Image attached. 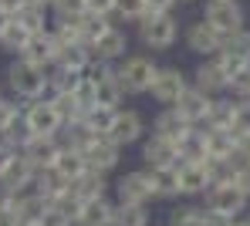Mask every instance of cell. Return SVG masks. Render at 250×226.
Wrapping results in <instances>:
<instances>
[{
    "label": "cell",
    "mask_w": 250,
    "mask_h": 226,
    "mask_svg": "<svg viewBox=\"0 0 250 226\" xmlns=\"http://www.w3.org/2000/svg\"><path fill=\"white\" fill-rule=\"evenodd\" d=\"M250 199L233 186V182H223V186H209L203 192V209H207L213 220L220 223H233V220H244L247 216Z\"/></svg>",
    "instance_id": "6da1fadb"
},
{
    "label": "cell",
    "mask_w": 250,
    "mask_h": 226,
    "mask_svg": "<svg viewBox=\"0 0 250 226\" xmlns=\"http://www.w3.org/2000/svg\"><path fill=\"white\" fill-rule=\"evenodd\" d=\"M7 85L14 88L17 98H27V101H41L44 91H51V71L38 68L24 57H17L10 68H7Z\"/></svg>",
    "instance_id": "7a4b0ae2"
},
{
    "label": "cell",
    "mask_w": 250,
    "mask_h": 226,
    "mask_svg": "<svg viewBox=\"0 0 250 226\" xmlns=\"http://www.w3.org/2000/svg\"><path fill=\"white\" fill-rule=\"evenodd\" d=\"M156 71H159V64H156L152 57L132 54V57H125L122 64L115 68V78H119V85H122L125 94H146V91L152 88Z\"/></svg>",
    "instance_id": "3957f363"
},
{
    "label": "cell",
    "mask_w": 250,
    "mask_h": 226,
    "mask_svg": "<svg viewBox=\"0 0 250 226\" xmlns=\"http://www.w3.org/2000/svg\"><path fill=\"white\" fill-rule=\"evenodd\" d=\"M64 129L58 108L51 98H41V101H31L24 108V132L27 135H38V138H58Z\"/></svg>",
    "instance_id": "277c9868"
},
{
    "label": "cell",
    "mask_w": 250,
    "mask_h": 226,
    "mask_svg": "<svg viewBox=\"0 0 250 226\" xmlns=\"http://www.w3.org/2000/svg\"><path fill=\"white\" fill-rule=\"evenodd\" d=\"M139 38L152 51H169L179 41V20L172 14H149L139 20Z\"/></svg>",
    "instance_id": "5b68a950"
},
{
    "label": "cell",
    "mask_w": 250,
    "mask_h": 226,
    "mask_svg": "<svg viewBox=\"0 0 250 226\" xmlns=\"http://www.w3.org/2000/svg\"><path fill=\"white\" fill-rule=\"evenodd\" d=\"M203 20L220 34V38H233L244 27V7L237 0H207V10H203Z\"/></svg>",
    "instance_id": "8992f818"
},
{
    "label": "cell",
    "mask_w": 250,
    "mask_h": 226,
    "mask_svg": "<svg viewBox=\"0 0 250 226\" xmlns=\"http://www.w3.org/2000/svg\"><path fill=\"white\" fill-rule=\"evenodd\" d=\"M115 196H119V206H149L156 199V189H152L146 169H135L115 182Z\"/></svg>",
    "instance_id": "52a82bcc"
},
{
    "label": "cell",
    "mask_w": 250,
    "mask_h": 226,
    "mask_svg": "<svg viewBox=\"0 0 250 226\" xmlns=\"http://www.w3.org/2000/svg\"><path fill=\"white\" fill-rule=\"evenodd\" d=\"M186 88H189V78H186L179 68H159V71H156V78H152L149 94H152L159 105L172 108V105L183 98V91H186Z\"/></svg>",
    "instance_id": "ba28073f"
},
{
    "label": "cell",
    "mask_w": 250,
    "mask_h": 226,
    "mask_svg": "<svg viewBox=\"0 0 250 226\" xmlns=\"http://www.w3.org/2000/svg\"><path fill=\"white\" fill-rule=\"evenodd\" d=\"M84 162H88V169H91V172L108 176V172H112V169H119V162H122V145H115L108 135L91 138V145L84 149Z\"/></svg>",
    "instance_id": "9c48e42d"
},
{
    "label": "cell",
    "mask_w": 250,
    "mask_h": 226,
    "mask_svg": "<svg viewBox=\"0 0 250 226\" xmlns=\"http://www.w3.org/2000/svg\"><path fill=\"white\" fill-rule=\"evenodd\" d=\"M38 179V169L21 155V152H14V159L7 162V169L0 172V189L3 192H10V196H21V192H27L31 186Z\"/></svg>",
    "instance_id": "30bf717a"
},
{
    "label": "cell",
    "mask_w": 250,
    "mask_h": 226,
    "mask_svg": "<svg viewBox=\"0 0 250 226\" xmlns=\"http://www.w3.org/2000/svg\"><path fill=\"white\" fill-rule=\"evenodd\" d=\"M38 172L41 169H51L54 162H58V155H61V142L58 138H38V135H24L21 138V149H17Z\"/></svg>",
    "instance_id": "8fae6325"
},
{
    "label": "cell",
    "mask_w": 250,
    "mask_h": 226,
    "mask_svg": "<svg viewBox=\"0 0 250 226\" xmlns=\"http://www.w3.org/2000/svg\"><path fill=\"white\" fill-rule=\"evenodd\" d=\"M108 138H112L115 145H122V149L125 145L142 142V138H146V122H142V115H139V112H125V108H119L115 118H112Z\"/></svg>",
    "instance_id": "7c38bea8"
},
{
    "label": "cell",
    "mask_w": 250,
    "mask_h": 226,
    "mask_svg": "<svg viewBox=\"0 0 250 226\" xmlns=\"http://www.w3.org/2000/svg\"><path fill=\"white\" fill-rule=\"evenodd\" d=\"M172 108H176V112H179V115H183L189 125H207L209 108H213V98H209V94H203L200 88H193V85H189V88L183 91V98H179Z\"/></svg>",
    "instance_id": "4fadbf2b"
},
{
    "label": "cell",
    "mask_w": 250,
    "mask_h": 226,
    "mask_svg": "<svg viewBox=\"0 0 250 226\" xmlns=\"http://www.w3.org/2000/svg\"><path fill=\"white\" fill-rule=\"evenodd\" d=\"M142 162L149 169H159V166H179V149L163 135H152L142 138Z\"/></svg>",
    "instance_id": "5bb4252c"
},
{
    "label": "cell",
    "mask_w": 250,
    "mask_h": 226,
    "mask_svg": "<svg viewBox=\"0 0 250 226\" xmlns=\"http://www.w3.org/2000/svg\"><path fill=\"white\" fill-rule=\"evenodd\" d=\"M91 51V57L95 61H105V64H112V61H119V57H125V51H128V38H125V31L122 27H108L95 44L88 47Z\"/></svg>",
    "instance_id": "9a60e30c"
},
{
    "label": "cell",
    "mask_w": 250,
    "mask_h": 226,
    "mask_svg": "<svg viewBox=\"0 0 250 226\" xmlns=\"http://www.w3.org/2000/svg\"><path fill=\"white\" fill-rule=\"evenodd\" d=\"M193 129H196V125H189L176 108H163V112L156 115V122H152V132H156V135H163V138H169L176 149L183 145V138L189 135Z\"/></svg>",
    "instance_id": "2e32d148"
},
{
    "label": "cell",
    "mask_w": 250,
    "mask_h": 226,
    "mask_svg": "<svg viewBox=\"0 0 250 226\" xmlns=\"http://www.w3.org/2000/svg\"><path fill=\"white\" fill-rule=\"evenodd\" d=\"M186 47L193 51V54H203V57H213L216 51H220V44H223V38L209 27L207 20H196V24H189L186 27Z\"/></svg>",
    "instance_id": "e0dca14e"
},
{
    "label": "cell",
    "mask_w": 250,
    "mask_h": 226,
    "mask_svg": "<svg viewBox=\"0 0 250 226\" xmlns=\"http://www.w3.org/2000/svg\"><path fill=\"white\" fill-rule=\"evenodd\" d=\"M179 196H203L209 186V169L207 162H179Z\"/></svg>",
    "instance_id": "ac0fdd59"
},
{
    "label": "cell",
    "mask_w": 250,
    "mask_h": 226,
    "mask_svg": "<svg viewBox=\"0 0 250 226\" xmlns=\"http://www.w3.org/2000/svg\"><path fill=\"white\" fill-rule=\"evenodd\" d=\"M189 85H193V88H200L203 94H209V98H220V94L227 91L230 81H227V75L220 71V64H216L213 57H207V61L193 71V81H189Z\"/></svg>",
    "instance_id": "d6986e66"
},
{
    "label": "cell",
    "mask_w": 250,
    "mask_h": 226,
    "mask_svg": "<svg viewBox=\"0 0 250 226\" xmlns=\"http://www.w3.org/2000/svg\"><path fill=\"white\" fill-rule=\"evenodd\" d=\"M17 57H24V61H31V64H38V68H51V64L58 61V44H54L51 31L34 34V38L27 41V47H24Z\"/></svg>",
    "instance_id": "ffe728a7"
},
{
    "label": "cell",
    "mask_w": 250,
    "mask_h": 226,
    "mask_svg": "<svg viewBox=\"0 0 250 226\" xmlns=\"http://www.w3.org/2000/svg\"><path fill=\"white\" fill-rule=\"evenodd\" d=\"M112 220H115V203L108 196H102V199L82 203L75 226H112Z\"/></svg>",
    "instance_id": "44dd1931"
},
{
    "label": "cell",
    "mask_w": 250,
    "mask_h": 226,
    "mask_svg": "<svg viewBox=\"0 0 250 226\" xmlns=\"http://www.w3.org/2000/svg\"><path fill=\"white\" fill-rule=\"evenodd\" d=\"M51 169H54V172H58L61 179H64L68 186H71L75 179H82L84 172H88L84 152H78V149H68V145H61V155H58V162H54Z\"/></svg>",
    "instance_id": "7402d4cb"
},
{
    "label": "cell",
    "mask_w": 250,
    "mask_h": 226,
    "mask_svg": "<svg viewBox=\"0 0 250 226\" xmlns=\"http://www.w3.org/2000/svg\"><path fill=\"white\" fill-rule=\"evenodd\" d=\"M68 192H71L78 203H91V199H102V196L108 192V182H105L102 172H91V169H88L82 179H75L68 186Z\"/></svg>",
    "instance_id": "603a6c76"
},
{
    "label": "cell",
    "mask_w": 250,
    "mask_h": 226,
    "mask_svg": "<svg viewBox=\"0 0 250 226\" xmlns=\"http://www.w3.org/2000/svg\"><path fill=\"white\" fill-rule=\"evenodd\" d=\"M207 155L209 159H237V135L230 129H207Z\"/></svg>",
    "instance_id": "cb8c5ba5"
},
{
    "label": "cell",
    "mask_w": 250,
    "mask_h": 226,
    "mask_svg": "<svg viewBox=\"0 0 250 226\" xmlns=\"http://www.w3.org/2000/svg\"><path fill=\"white\" fill-rule=\"evenodd\" d=\"M149 182L156 189V199H176L179 196V169L176 166H159V169H146Z\"/></svg>",
    "instance_id": "d4e9b609"
},
{
    "label": "cell",
    "mask_w": 250,
    "mask_h": 226,
    "mask_svg": "<svg viewBox=\"0 0 250 226\" xmlns=\"http://www.w3.org/2000/svg\"><path fill=\"white\" fill-rule=\"evenodd\" d=\"M17 213H21V223H44L47 220V199L38 196V192H21L17 196Z\"/></svg>",
    "instance_id": "484cf974"
},
{
    "label": "cell",
    "mask_w": 250,
    "mask_h": 226,
    "mask_svg": "<svg viewBox=\"0 0 250 226\" xmlns=\"http://www.w3.org/2000/svg\"><path fill=\"white\" fill-rule=\"evenodd\" d=\"M207 129H193L179 145V162H207Z\"/></svg>",
    "instance_id": "4316f807"
},
{
    "label": "cell",
    "mask_w": 250,
    "mask_h": 226,
    "mask_svg": "<svg viewBox=\"0 0 250 226\" xmlns=\"http://www.w3.org/2000/svg\"><path fill=\"white\" fill-rule=\"evenodd\" d=\"M169 226H213V216L203 206H172L169 209Z\"/></svg>",
    "instance_id": "83f0119b"
},
{
    "label": "cell",
    "mask_w": 250,
    "mask_h": 226,
    "mask_svg": "<svg viewBox=\"0 0 250 226\" xmlns=\"http://www.w3.org/2000/svg\"><path fill=\"white\" fill-rule=\"evenodd\" d=\"M233 115H237V101L233 98H213L207 129H233Z\"/></svg>",
    "instance_id": "f1b7e54d"
},
{
    "label": "cell",
    "mask_w": 250,
    "mask_h": 226,
    "mask_svg": "<svg viewBox=\"0 0 250 226\" xmlns=\"http://www.w3.org/2000/svg\"><path fill=\"white\" fill-rule=\"evenodd\" d=\"M122 98H125V91H122V85H119V78H108V81L95 85V108H108V112H119Z\"/></svg>",
    "instance_id": "f546056e"
},
{
    "label": "cell",
    "mask_w": 250,
    "mask_h": 226,
    "mask_svg": "<svg viewBox=\"0 0 250 226\" xmlns=\"http://www.w3.org/2000/svg\"><path fill=\"white\" fill-rule=\"evenodd\" d=\"M91 64V51L84 44H71V47H58V61L54 68H71V71H84Z\"/></svg>",
    "instance_id": "4dcf8cb0"
},
{
    "label": "cell",
    "mask_w": 250,
    "mask_h": 226,
    "mask_svg": "<svg viewBox=\"0 0 250 226\" xmlns=\"http://www.w3.org/2000/svg\"><path fill=\"white\" fill-rule=\"evenodd\" d=\"M34 192L44 196V199H54V196L68 192V182L61 179L54 169H41V172H38V179H34Z\"/></svg>",
    "instance_id": "1f68e13d"
},
{
    "label": "cell",
    "mask_w": 250,
    "mask_h": 226,
    "mask_svg": "<svg viewBox=\"0 0 250 226\" xmlns=\"http://www.w3.org/2000/svg\"><path fill=\"white\" fill-rule=\"evenodd\" d=\"M14 20H17V24H24L31 34L47 31V10H41V7H27V3H21V7L14 10Z\"/></svg>",
    "instance_id": "d6a6232c"
},
{
    "label": "cell",
    "mask_w": 250,
    "mask_h": 226,
    "mask_svg": "<svg viewBox=\"0 0 250 226\" xmlns=\"http://www.w3.org/2000/svg\"><path fill=\"white\" fill-rule=\"evenodd\" d=\"M31 38H34V34H31L24 24L10 20V24H7V31L0 34V47H3V51H14V54H21V51L27 47V41H31Z\"/></svg>",
    "instance_id": "836d02e7"
},
{
    "label": "cell",
    "mask_w": 250,
    "mask_h": 226,
    "mask_svg": "<svg viewBox=\"0 0 250 226\" xmlns=\"http://www.w3.org/2000/svg\"><path fill=\"white\" fill-rule=\"evenodd\" d=\"M152 216H149V206H119L115 203V220L112 226H149Z\"/></svg>",
    "instance_id": "e575fe53"
},
{
    "label": "cell",
    "mask_w": 250,
    "mask_h": 226,
    "mask_svg": "<svg viewBox=\"0 0 250 226\" xmlns=\"http://www.w3.org/2000/svg\"><path fill=\"white\" fill-rule=\"evenodd\" d=\"M84 81V71H71V68H54L51 71V91L54 94H71Z\"/></svg>",
    "instance_id": "d590c367"
},
{
    "label": "cell",
    "mask_w": 250,
    "mask_h": 226,
    "mask_svg": "<svg viewBox=\"0 0 250 226\" xmlns=\"http://www.w3.org/2000/svg\"><path fill=\"white\" fill-rule=\"evenodd\" d=\"M112 24L105 20V17H91V14H84V17H78V31H82V44L91 47L105 31H108Z\"/></svg>",
    "instance_id": "8d00e7d4"
},
{
    "label": "cell",
    "mask_w": 250,
    "mask_h": 226,
    "mask_svg": "<svg viewBox=\"0 0 250 226\" xmlns=\"http://www.w3.org/2000/svg\"><path fill=\"white\" fill-rule=\"evenodd\" d=\"M112 118H115V112H108V108H91V112H84V125L95 132V135H108V129H112Z\"/></svg>",
    "instance_id": "74e56055"
},
{
    "label": "cell",
    "mask_w": 250,
    "mask_h": 226,
    "mask_svg": "<svg viewBox=\"0 0 250 226\" xmlns=\"http://www.w3.org/2000/svg\"><path fill=\"white\" fill-rule=\"evenodd\" d=\"M220 51H227V54H233V57H240V61L250 64V31H240L233 38H223Z\"/></svg>",
    "instance_id": "f35d334b"
},
{
    "label": "cell",
    "mask_w": 250,
    "mask_h": 226,
    "mask_svg": "<svg viewBox=\"0 0 250 226\" xmlns=\"http://www.w3.org/2000/svg\"><path fill=\"white\" fill-rule=\"evenodd\" d=\"M51 10L58 14V20H78L84 17V0H51Z\"/></svg>",
    "instance_id": "ab89813d"
},
{
    "label": "cell",
    "mask_w": 250,
    "mask_h": 226,
    "mask_svg": "<svg viewBox=\"0 0 250 226\" xmlns=\"http://www.w3.org/2000/svg\"><path fill=\"white\" fill-rule=\"evenodd\" d=\"M108 78H115V68L105 64V61H95V57H91V64L84 68V81L95 88V85H102V81H108Z\"/></svg>",
    "instance_id": "60d3db41"
},
{
    "label": "cell",
    "mask_w": 250,
    "mask_h": 226,
    "mask_svg": "<svg viewBox=\"0 0 250 226\" xmlns=\"http://www.w3.org/2000/svg\"><path fill=\"white\" fill-rule=\"evenodd\" d=\"M115 14L125 17V20H142V17H149V7H146V0H119V7H115Z\"/></svg>",
    "instance_id": "b9f144b4"
},
{
    "label": "cell",
    "mask_w": 250,
    "mask_h": 226,
    "mask_svg": "<svg viewBox=\"0 0 250 226\" xmlns=\"http://www.w3.org/2000/svg\"><path fill=\"white\" fill-rule=\"evenodd\" d=\"M227 91L237 98V101H250V68H244V71H237L233 78H230V85H227Z\"/></svg>",
    "instance_id": "7bdbcfd3"
},
{
    "label": "cell",
    "mask_w": 250,
    "mask_h": 226,
    "mask_svg": "<svg viewBox=\"0 0 250 226\" xmlns=\"http://www.w3.org/2000/svg\"><path fill=\"white\" fill-rule=\"evenodd\" d=\"M237 138L250 135V101H237V115H233V129H230Z\"/></svg>",
    "instance_id": "ee69618b"
},
{
    "label": "cell",
    "mask_w": 250,
    "mask_h": 226,
    "mask_svg": "<svg viewBox=\"0 0 250 226\" xmlns=\"http://www.w3.org/2000/svg\"><path fill=\"white\" fill-rule=\"evenodd\" d=\"M115 7H119V0H84V10L91 17H105V20L115 14Z\"/></svg>",
    "instance_id": "f6af8a7d"
},
{
    "label": "cell",
    "mask_w": 250,
    "mask_h": 226,
    "mask_svg": "<svg viewBox=\"0 0 250 226\" xmlns=\"http://www.w3.org/2000/svg\"><path fill=\"white\" fill-rule=\"evenodd\" d=\"M233 186H237V189H240V192H244V196L250 199V162H240V166H237Z\"/></svg>",
    "instance_id": "bcb514c9"
},
{
    "label": "cell",
    "mask_w": 250,
    "mask_h": 226,
    "mask_svg": "<svg viewBox=\"0 0 250 226\" xmlns=\"http://www.w3.org/2000/svg\"><path fill=\"white\" fill-rule=\"evenodd\" d=\"M179 0H146V7H149V14H172V7H176Z\"/></svg>",
    "instance_id": "7dc6e473"
},
{
    "label": "cell",
    "mask_w": 250,
    "mask_h": 226,
    "mask_svg": "<svg viewBox=\"0 0 250 226\" xmlns=\"http://www.w3.org/2000/svg\"><path fill=\"white\" fill-rule=\"evenodd\" d=\"M237 162H250V135L237 138Z\"/></svg>",
    "instance_id": "c3c4849f"
},
{
    "label": "cell",
    "mask_w": 250,
    "mask_h": 226,
    "mask_svg": "<svg viewBox=\"0 0 250 226\" xmlns=\"http://www.w3.org/2000/svg\"><path fill=\"white\" fill-rule=\"evenodd\" d=\"M10 20H14V14H7V10H3V7H0V34H3V31H7V24H10Z\"/></svg>",
    "instance_id": "681fc988"
},
{
    "label": "cell",
    "mask_w": 250,
    "mask_h": 226,
    "mask_svg": "<svg viewBox=\"0 0 250 226\" xmlns=\"http://www.w3.org/2000/svg\"><path fill=\"white\" fill-rule=\"evenodd\" d=\"M0 7H3V10H7V14H14V10H17V7H21V0H0Z\"/></svg>",
    "instance_id": "f907efd6"
},
{
    "label": "cell",
    "mask_w": 250,
    "mask_h": 226,
    "mask_svg": "<svg viewBox=\"0 0 250 226\" xmlns=\"http://www.w3.org/2000/svg\"><path fill=\"white\" fill-rule=\"evenodd\" d=\"M21 3H27V7H41V10L51 7V0H21Z\"/></svg>",
    "instance_id": "816d5d0a"
},
{
    "label": "cell",
    "mask_w": 250,
    "mask_h": 226,
    "mask_svg": "<svg viewBox=\"0 0 250 226\" xmlns=\"http://www.w3.org/2000/svg\"><path fill=\"white\" fill-rule=\"evenodd\" d=\"M31 226H47V223H31Z\"/></svg>",
    "instance_id": "f5cc1de1"
},
{
    "label": "cell",
    "mask_w": 250,
    "mask_h": 226,
    "mask_svg": "<svg viewBox=\"0 0 250 226\" xmlns=\"http://www.w3.org/2000/svg\"><path fill=\"white\" fill-rule=\"evenodd\" d=\"M247 220H250V206H247Z\"/></svg>",
    "instance_id": "db71d44e"
},
{
    "label": "cell",
    "mask_w": 250,
    "mask_h": 226,
    "mask_svg": "<svg viewBox=\"0 0 250 226\" xmlns=\"http://www.w3.org/2000/svg\"><path fill=\"white\" fill-rule=\"evenodd\" d=\"M186 3H189V0H186Z\"/></svg>",
    "instance_id": "11a10c76"
}]
</instances>
